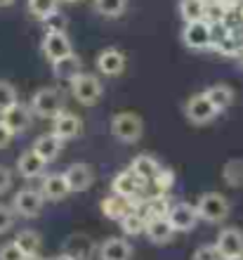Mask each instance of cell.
I'll return each instance as SVG.
<instances>
[{
    "label": "cell",
    "mask_w": 243,
    "mask_h": 260,
    "mask_svg": "<svg viewBox=\"0 0 243 260\" xmlns=\"http://www.w3.org/2000/svg\"><path fill=\"white\" fill-rule=\"evenodd\" d=\"M196 211H198V218L203 222H210V225H220L229 218L231 213V204L229 199L220 192H203L196 201Z\"/></svg>",
    "instance_id": "obj_1"
},
{
    "label": "cell",
    "mask_w": 243,
    "mask_h": 260,
    "mask_svg": "<svg viewBox=\"0 0 243 260\" xmlns=\"http://www.w3.org/2000/svg\"><path fill=\"white\" fill-rule=\"evenodd\" d=\"M111 135L123 144H135L144 135V121L135 111H118L111 118Z\"/></svg>",
    "instance_id": "obj_2"
},
{
    "label": "cell",
    "mask_w": 243,
    "mask_h": 260,
    "mask_svg": "<svg viewBox=\"0 0 243 260\" xmlns=\"http://www.w3.org/2000/svg\"><path fill=\"white\" fill-rule=\"evenodd\" d=\"M31 111L41 118H54L64 109V95L57 88H41L31 97Z\"/></svg>",
    "instance_id": "obj_3"
},
{
    "label": "cell",
    "mask_w": 243,
    "mask_h": 260,
    "mask_svg": "<svg viewBox=\"0 0 243 260\" xmlns=\"http://www.w3.org/2000/svg\"><path fill=\"white\" fill-rule=\"evenodd\" d=\"M184 116H187V121H189L191 125H208L220 116V111H217L215 104L205 97V92H196V95H191L189 100L184 102Z\"/></svg>",
    "instance_id": "obj_4"
},
{
    "label": "cell",
    "mask_w": 243,
    "mask_h": 260,
    "mask_svg": "<svg viewBox=\"0 0 243 260\" xmlns=\"http://www.w3.org/2000/svg\"><path fill=\"white\" fill-rule=\"evenodd\" d=\"M101 92H104V88H101V81L95 74H85L83 71L81 76H76L71 81V95L83 107H95L101 100Z\"/></svg>",
    "instance_id": "obj_5"
},
{
    "label": "cell",
    "mask_w": 243,
    "mask_h": 260,
    "mask_svg": "<svg viewBox=\"0 0 243 260\" xmlns=\"http://www.w3.org/2000/svg\"><path fill=\"white\" fill-rule=\"evenodd\" d=\"M43 206H45V197L41 194V189H19L12 197V211L17 218H38L43 213Z\"/></svg>",
    "instance_id": "obj_6"
},
{
    "label": "cell",
    "mask_w": 243,
    "mask_h": 260,
    "mask_svg": "<svg viewBox=\"0 0 243 260\" xmlns=\"http://www.w3.org/2000/svg\"><path fill=\"white\" fill-rule=\"evenodd\" d=\"M182 43L196 52L213 50V26L208 21H191L182 31Z\"/></svg>",
    "instance_id": "obj_7"
},
{
    "label": "cell",
    "mask_w": 243,
    "mask_h": 260,
    "mask_svg": "<svg viewBox=\"0 0 243 260\" xmlns=\"http://www.w3.org/2000/svg\"><path fill=\"white\" fill-rule=\"evenodd\" d=\"M99 251V246L95 244V239L85 232H74L68 234L66 241H64V251L61 253L71 255L74 260H92Z\"/></svg>",
    "instance_id": "obj_8"
},
{
    "label": "cell",
    "mask_w": 243,
    "mask_h": 260,
    "mask_svg": "<svg viewBox=\"0 0 243 260\" xmlns=\"http://www.w3.org/2000/svg\"><path fill=\"white\" fill-rule=\"evenodd\" d=\"M41 50L50 62H57L61 57L71 55V52H74V45H71V38L66 36V31H48L41 43Z\"/></svg>",
    "instance_id": "obj_9"
},
{
    "label": "cell",
    "mask_w": 243,
    "mask_h": 260,
    "mask_svg": "<svg viewBox=\"0 0 243 260\" xmlns=\"http://www.w3.org/2000/svg\"><path fill=\"white\" fill-rule=\"evenodd\" d=\"M64 178H66V182H68V189L71 192H88L90 187L95 185V168L90 164H71L64 171Z\"/></svg>",
    "instance_id": "obj_10"
},
{
    "label": "cell",
    "mask_w": 243,
    "mask_h": 260,
    "mask_svg": "<svg viewBox=\"0 0 243 260\" xmlns=\"http://www.w3.org/2000/svg\"><path fill=\"white\" fill-rule=\"evenodd\" d=\"M168 220L170 225L175 227V232H191L196 225H198V211H196V206L187 204V201H180L170 208L168 213Z\"/></svg>",
    "instance_id": "obj_11"
},
{
    "label": "cell",
    "mask_w": 243,
    "mask_h": 260,
    "mask_svg": "<svg viewBox=\"0 0 243 260\" xmlns=\"http://www.w3.org/2000/svg\"><path fill=\"white\" fill-rule=\"evenodd\" d=\"M215 246L224 260L243 255V230L241 227H224L222 232L217 234Z\"/></svg>",
    "instance_id": "obj_12"
},
{
    "label": "cell",
    "mask_w": 243,
    "mask_h": 260,
    "mask_svg": "<svg viewBox=\"0 0 243 260\" xmlns=\"http://www.w3.org/2000/svg\"><path fill=\"white\" fill-rule=\"evenodd\" d=\"M31 114H33V111L28 109V107L17 102L14 107H10L7 111L0 114V123L5 125L12 135H19V133H24V130L31 125Z\"/></svg>",
    "instance_id": "obj_13"
},
{
    "label": "cell",
    "mask_w": 243,
    "mask_h": 260,
    "mask_svg": "<svg viewBox=\"0 0 243 260\" xmlns=\"http://www.w3.org/2000/svg\"><path fill=\"white\" fill-rule=\"evenodd\" d=\"M125 64H128L125 55L116 48H107L97 55V71H99L101 76H109V78L121 76L123 71H125Z\"/></svg>",
    "instance_id": "obj_14"
},
{
    "label": "cell",
    "mask_w": 243,
    "mask_h": 260,
    "mask_svg": "<svg viewBox=\"0 0 243 260\" xmlns=\"http://www.w3.org/2000/svg\"><path fill=\"white\" fill-rule=\"evenodd\" d=\"M99 260H132V244L123 237H109L99 244Z\"/></svg>",
    "instance_id": "obj_15"
},
{
    "label": "cell",
    "mask_w": 243,
    "mask_h": 260,
    "mask_svg": "<svg viewBox=\"0 0 243 260\" xmlns=\"http://www.w3.org/2000/svg\"><path fill=\"white\" fill-rule=\"evenodd\" d=\"M52 133L59 137L61 142L64 140H74L83 133V121L71 111H61L59 116L52 118Z\"/></svg>",
    "instance_id": "obj_16"
},
{
    "label": "cell",
    "mask_w": 243,
    "mask_h": 260,
    "mask_svg": "<svg viewBox=\"0 0 243 260\" xmlns=\"http://www.w3.org/2000/svg\"><path fill=\"white\" fill-rule=\"evenodd\" d=\"M68 182L64 178V173H48L43 175L41 182V194L45 197V201H61L68 197Z\"/></svg>",
    "instance_id": "obj_17"
},
{
    "label": "cell",
    "mask_w": 243,
    "mask_h": 260,
    "mask_svg": "<svg viewBox=\"0 0 243 260\" xmlns=\"http://www.w3.org/2000/svg\"><path fill=\"white\" fill-rule=\"evenodd\" d=\"M144 234H147V239L151 241L154 246H165V244H170L172 237H175V227L170 225L168 218H151V220H147Z\"/></svg>",
    "instance_id": "obj_18"
},
{
    "label": "cell",
    "mask_w": 243,
    "mask_h": 260,
    "mask_svg": "<svg viewBox=\"0 0 243 260\" xmlns=\"http://www.w3.org/2000/svg\"><path fill=\"white\" fill-rule=\"evenodd\" d=\"M45 166L48 164H45L33 149H26L17 158V173H19L24 180H36V178H41V175H45Z\"/></svg>",
    "instance_id": "obj_19"
},
{
    "label": "cell",
    "mask_w": 243,
    "mask_h": 260,
    "mask_svg": "<svg viewBox=\"0 0 243 260\" xmlns=\"http://www.w3.org/2000/svg\"><path fill=\"white\" fill-rule=\"evenodd\" d=\"M99 208H101V215H104V218L118 220V222H121V220L125 218L130 211H135L128 199L118 197V194H114V192L109 194V197L101 199V201H99Z\"/></svg>",
    "instance_id": "obj_20"
},
{
    "label": "cell",
    "mask_w": 243,
    "mask_h": 260,
    "mask_svg": "<svg viewBox=\"0 0 243 260\" xmlns=\"http://www.w3.org/2000/svg\"><path fill=\"white\" fill-rule=\"evenodd\" d=\"M52 74L54 78H59V81H74L76 76L83 74V59L76 52H71V55L61 57V59H57V62H52Z\"/></svg>",
    "instance_id": "obj_21"
},
{
    "label": "cell",
    "mask_w": 243,
    "mask_h": 260,
    "mask_svg": "<svg viewBox=\"0 0 243 260\" xmlns=\"http://www.w3.org/2000/svg\"><path fill=\"white\" fill-rule=\"evenodd\" d=\"M31 149H33L36 154H38V156L45 161V164H50V161H54V158L61 154V140L54 135V133H48V135H41V137H38Z\"/></svg>",
    "instance_id": "obj_22"
},
{
    "label": "cell",
    "mask_w": 243,
    "mask_h": 260,
    "mask_svg": "<svg viewBox=\"0 0 243 260\" xmlns=\"http://www.w3.org/2000/svg\"><path fill=\"white\" fill-rule=\"evenodd\" d=\"M161 168L163 166L158 164V158L151 156V154H140V156H135V161L130 164V171L135 173V175H140L144 182H154V178L158 175Z\"/></svg>",
    "instance_id": "obj_23"
},
{
    "label": "cell",
    "mask_w": 243,
    "mask_h": 260,
    "mask_svg": "<svg viewBox=\"0 0 243 260\" xmlns=\"http://www.w3.org/2000/svg\"><path fill=\"white\" fill-rule=\"evenodd\" d=\"M170 208H172V204L168 201V197H165V194L144 197L142 206H140V211L147 215V220H151V218H168Z\"/></svg>",
    "instance_id": "obj_24"
},
{
    "label": "cell",
    "mask_w": 243,
    "mask_h": 260,
    "mask_svg": "<svg viewBox=\"0 0 243 260\" xmlns=\"http://www.w3.org/2000/svg\"><path fill=\"white\" fill-rule=\"evenodd\" d=\"M205 97H208L210 102L215 104V109L222 114L224 109H229L231 104H234V90L229 85H224V83H217V85H210L208 90H203Z\"/></svg>",
    "instance_id": "obj_25"
},
{
    "label": "cell",
    "mask_w": 243,
    "mask_h": 260,
    "mask_svg": "<svg viewBox=\"0 0 243 260\" xmlns=\"http://www.w3.org/2000/svg\"><path fill=\"white\" fill-rule=\"evenodd\" d=\"M14 244H17L28 258H33L43 248V237L36 232V230H21V232H17V237H14Z\"/></svg>",
    "instance_id": "obj_26"
},
{
    "label": "cell",
    "mask_w": 243,
    "mask_h": 260,
    "mask_svg": "<svg viewBox=\"0 0 243 260\" xmlns=\"http://www.w3.org/2000/svg\"><path fill=\"white\" fill-rule=\"evenodd\" d=\"M121 230L128 237H140L147 230V215L142 211H130L125 218L121 220Z\"/></svg>",
    "instance_id": "obj_27"
},
{
    "label": "cell",
    "mask_w": 243,
    "mask_h": 260,
    "mask_svg": "<svg viewBox=\"0 0 243 260\" xmlns=\"http://www.w3.org/2000/svg\"><path fill=\"white\" fill-rule=\"evenodd\" d=\"M180 14H182L184 24L205 21V3H201V0H180Z\"/></svg>",
    "instance_id": "obj_28"
},
{
    "label": "cell",
    "mask_w": 243,
    "mask_h": 260,
    "mask_svg": "<svg viewBox=\"0 0 243 260\" xmlns=\"http://www.w3.org/2000/svg\"><path fill=\"white\" fill-rule=\"evenodd\" d=\"M222 178L224 182L234 189H241L243 187V158H231L222 166Z\"/></svg>",
    "instance_id": "obj_29"
},
{
    "label": "cell",
    "mask_w": 243,
    "mask_h": 260,
    "mask_svg": "<svg viewBox=\"0 0 243 260\" xmlns=\"http://www.w3.org/2000/svg\"><path fill=\"white\" fill-rule=\"evenodd\" d=\"M28 12L33 14L36 19L45 21L48 17L59 12V0H28Z\"/></svg>",
    "instance_id": "obj_30"
},
{
    "label": "cell",
    "mask_w": 243,
    "mask_h": 260,
    "mask_svg": "<svg viewBox=\"0 0 243 260\" xmlns=\"http://www.w3.org/2000/svg\"><path fill=\"white\" fill-rule=\"evenodd\" d=\"M125 7H128V0H95V10L107 19L121 17L125 12Z\"/></svg>",
    "instance_id": "obj_31"
},
{
    "label": "cell",
    "mask_w": 243,
    "mask_h": 260,
    "mask_svg": "<svg viewBox=\"0 0 243 260\" xmlns=\"http://www.w3.org/2000/svg\"><path fill=\"white\" fill-rule=\"evenodd\" d=\"M154 187L158 189V194H168L172 187H175V171L170 168H161L158 175L154 178Z\"/></svg>",
    "instance_id": "obj_32"
},
{
    "label": "cell",
    "mask_w": 243,
    "mask_h": 260,
    "mask_svg": "<svg viewBox=\"0 0 243 260\" xmlns=\"http://www.w3.org/2000/svg\"><path fill=\"white\" fill-rule=\"evenodd\" d=\"M17 104V90H14L12 83L7 81H0V114L7 111L10 107Z\"/></svg>",
    "instance_id": "obj_33"
},
{
    "label": "cell",
    "mask_w": 243,
    "mask_h": 260,
    "mask_svg": "<svg viewBox=\"0 0 243 260\" xmlns=\"http://www.w3.org/2000/svg\"><path fill=\"white\" fill-rule=\"evenodd\" d=\"M191 260H224V258H222V253L217 251L215 244H201V246L194 251Z\"/></svg>",
    "instance_id": "obj_34"
},
{
    "label": "cell",
    "mask_w": 243,
    "mask_h": 260,
    "mask_svg": "<svg viewBox=\"0 0 243 260\" xmlns=\"http://www.w3.org/2000/svg\"><path fill=\"white\" fill-rule=\"evenodd\" d=\"M0 260H28V255L24 253L14 241H10V244H3V246H0Z\"/></svg>",
    "instance_id": "obj_35"
},
{
    "label": "cell",
    "mask_w": 243,
    "mask_h": 260,
    "mask_svg": "<svg viewBox=\"0 0 243 260\" xmlns=\"http://www.w3.org/2000/svg\"><path fill=\"white\" fill-rule=\"evenodd\" d=\"M14 211H12V206H5V204H0V234H5L7 230H12L14 225Z\"/></svg>",
    "instance_id": "obj_36"
},
{
    "label": "cell",
    "mask_w": 243,
    "mask_h": 260,
    "mask_svg": "<svg viewBox=\"0 0 243 260\" xmlns=\"http://www.w3.org/2000/svg\"><path fill=\"white\" fill-rule=\"evenodd\" d=\"M12 182H14V175L7 166H0V194H5L12 189Z\"/></svg>",
    "instance_id": "obj_37"
},
{
    "label": "cell",
    "mask_w": 243,
    "mask_h": 260,
    "mask_svg": "<svg viewBox=\"0 0 243 260\" xmlns=\"http://www.w3.org/2000/svg\"><path fill=\"white\" fill-rule=\"evenodd\" d=\"M45 26H48V31H64V26H66V17L64 14H52V17H48L45 19Z\"/></svg>",
    "instance_id": "obj_38"
},
{
    "label": "cell",
    "mask_w": 243,
    "mask_h": 260,
    "mask_svg": "<svg viewBox=\"0 0 243 260\" xmlns=\"http://www.w3.org/2000/svg\"><path fill=\"white\" fill-rule=\"evenodd\" d=\"M12 133L5 128V125L0 123V149H5V147H10V142H12Z\"/></svg>",
    "instance_id": "obj_39"
},
{
    "label": "cell",
    "mask_w": 243,
    "mask_h": 260,
    "mask_svg": "<svg viewBox=\"0 0 243 260\" xmlns=\"http://www.w3.org/2000/svg\"><path fill=\"white\" fill-rule=\"evenodd\" d=\"M50 260H74L71 255H66V253H57L54 258H50Z\"/></svg>",
    "instance_id": "obj_40"
},
{
    "label": "cell",
    "mask_w": 243,
    "mask_h": 260,
    "mask_svg": "<svg viewBox=\"0 0 243 260\" xmlns=\"http://www.w3.org/2000/svg\"><path fill=\"white\" fill-rule=\"evenodd\" d=\"M12 3H14V0H0V10H3V7H10Z\"/></svg>",
    "instance_id": "obj_41"
},
{
    "label": "cell",
    "mask_w": 243,
    "mask_h": 260,
    "mask_svg": "<svg viewBox=\"0 0 243 260\" xmlns=\"http://www.w3.org/2000/svg\"><path fill=\"white\" fill-rule=\"evenodd\" d=\"M28 260H50V258H41V255H33V258H28Z\"/></svg>",
    "instance_id": "obj_42"
},
{
    "label": "cell",
    "mask_w": 243,
    "mask_h": 260,
    "mask_svg": "<svg viewBox=\"0 0 243 260\" xmlns=\"http://www.w3.org/2000/svg\"><path fill=\"white\" fill-rule=\"evenodd\" d=\"M238 14H241V21H243V5L238 7Z\"/></svg>",
    "instance_id": "obj_43"
},
{
    "label": "cell",
    "mask_w": 243,
    "mask_h": 260,
    "mask_svg": "<svg viewBox=\"0 0 243 260\" xmlns=\"http://www.w3.org/2000/svg\"><path fill=\"white\" fill-rule=\"evenodd\" d=\"M227 260H243V255H236V258H227Z\"/></svg>",
    "instance_id": "obj_44"
},
{
    "label": "cell",
    "mask_w": 243,
    "mask_h": 260,
    "mask_svg": "<svg viewBox=\"0 0 243 260\" xmlns=\"http://www.w3.org/2000/svg\"><path fill=\"white\" fill-rule=\"evenodd\" d=\"M61 3H78V0H61Z\"/></svg>",
    "instance_id": "obj_45"
},
{
    "label": "cell",
    "mask_w": 243,
    "mask_h": 260,
    "mask_svg": "<svg viewBox=\"0 0 243 260\" xmlns=\"http://www.w3.org/2000/svg\"><path fill=\"white\" fill-rule=\"evenodd\" d=\"M201 3H205V5H208V3H213V0H201Z\"/></svg>",
    "instance_id": "obj_46"
}]
</instances>
